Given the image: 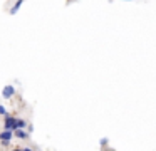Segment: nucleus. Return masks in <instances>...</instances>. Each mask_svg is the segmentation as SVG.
Instances as JSON below:
<instances>
[{
  "instance_id": "obj_1",
  "label": "nucleus",
  "mask_w": 156,
  "mask_h": 151,
  "mask_svg": "<svg viewBox=\"0 0 156 151\" xmlns=\"http://www.w3.org/2000/svg\"><path fill=\"white\" fill-rule=\"evenodd\" d=\"M15 119L17 117H12V116H5V121H4V126L7 131H12L15 129Z\"/></svg>"
},
{
  "instance_id": "obj_2",
  "label": "nucleus",
  "mask_w": 156,
  "mask_h": 151,
  "mask_svg": "<svg viewBox=\"0 0 156 151\" xmlns=\"http://www.w3.org/2000/svg\"><path fill=\"white\" fill-rule=\"evenodd\" d=\"M12 136H14V133L5 129V131H2V133H0V141H2L4 144H9V143H10V139H12Z\"/></svg>"
},
{
  "instance_id": "obj_3",
  "label": "nucleus",
  "mask_w": 156,
  "mask_h": 151,
  "mask_svg": "<svg viewBox=\"0 0 156 151\" xmlns=\"http://www.w3.org/2000/svg\"><path fill=\"white\" fill-rule=\"evenodd\" d=\"M14 94H15V87L14 86H5L4 91H2V96H4L5 99H10Z\"/></svg>"
},
{
  "instance_id": "obj_4",
  "label": "nucleus",
  "mask_w": 156,
  "mask_h": 151,
  "mask_svg": "<svg viewBox=\"0 0 156 151\" xmlns=\"http://www.w3.org/2000/svg\"><path fill=\"white\" fill-rule=\"evenodd\" d=\"M25 126H27V123H25L24 119H15V129H24Z\"/></svg>"
},
{
  "instance_id": "obj_5",
  "label": "nucleus",
  "mask_w": 156,
  "mask_h": 151,
  "mask_svg": "<svg viewBox=\"0 0 156 151\" xmlns=\"http://www.w3.org/2000/svg\"><path fill=\"white\" fill-rule=\"evenodd\" d=\"M15 136H17L19 139H27L29 134L25 133V131H22V129H15Z\"/></svg>"
},
{
  "instance_id": "obj_6",
  "label": "nucleus",
  "mask_w": 156,
  "mask_h": 151,
  "mask_svg": "<svg viewBox=\"0 0 156 151\" xmlns=\"http://www.w3.org/2000/svg\"><path fill=\"white\" fill-rule=\"evenodd\" d=\"M22 3H24V0H17V3H15V5L10 9V13H12V15H14V13H17V10L20 9V5H22Z\"/></svg>"
},
{
  "instance_id": "obj_7",
  "label": "nucleus",
  "mask_w": 156,
  "mask_h": 151,
  "mask_svg": "<svg viewBox=\"0 0 156 151\" xmlns=\"http://www.w3.org/2000/svg\"><path fill=\"white\" fill-rule=\"evenodd\" d=\"M4 114H7V109L4 106H0V116H4Z\"/></svg>"
},
{
  "instance_id": "obj_8",
  "label": "nucleus",
  "mask_w": 156,
  "mask_h": 151,
  "mask_svg": "<svg viewBox=\"0 0 156 151\" xmlns=\"http://www.w3.org/2000/svg\"><path fill=\"white\" fill-rule=\"evenodd\" d=\"M14 151H24V149H22V148H15Z\"/></svg>"
},
{
  "instance_id": "obj_9",
  "label": "nucleus",
  "mask_w": 156,
  "mask_h": 151,
  "mask_svg": "<svg viewBox=\"0 0 156 151\" xmlns=\"http://www.w3.org/2000/svg\"><path fill=\"white\" fill-rule=\"evenodd\" d=\"M24 151H32V149H30V148H25V149H24Z\"/></svg>"
}]
</instances>
